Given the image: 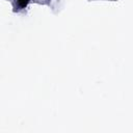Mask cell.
<instances>
[{"instance_id": "obj_1", "label": "cell", "mask_w": 133, "mask_h": 133, "mask_svg": "<svg viewBox=\"0 0 133 133\" xmlns=\"http://www.w3.org/2000/svg\"><path fill=\"white\" fill-rule=\"evenodd\" d=\"M18 1H19V4H20L21 7H25L29 0H18Z\"/></svg>"}]
</instances>
